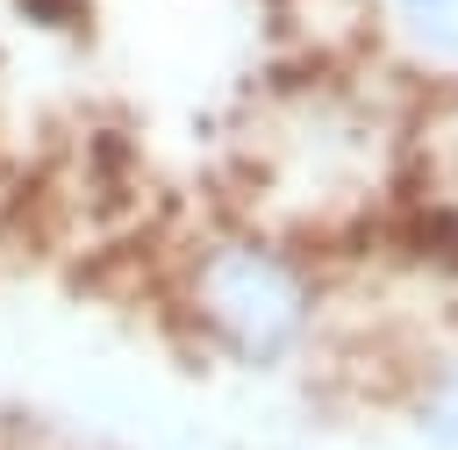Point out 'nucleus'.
<instances>
[{
    "label": "nucleus",
    "mask_w": 458,
    "mask_h": 450,
    "mask_svg": "<svg viewBox=\"0 0 458 450\" xmlns=\"http://www.w3.org/2000/svg\"><path fill=\"white\" fill-rule=\"evenodd\" d=\"M165 293L179 336L243 379L308 364L336 321V286L315 236L279 229L265 214H222L193 229L172 250Z\"/></svg>",
    "instance_id": "1"
},
{
    "label": "nucleus",
    "mask_w": 458,
    "mask_h": 450,
    "mask_svg": "<svg viewBox=\"0 0 458 450\" xmlns=\"http://www.w3.org/2000/svg\"><path fill=\"white\" fill-rule=\"evenodd\" d=\"M250 171L272 193L250 214L315 236L322 221H351L358 214L365 186L386 171V143H379V121L358 100H336V93H315L308 86V93H286L258 121Z\"/></svg>",
    "instance_id": "2"
},
{
    "label": "nucleus",
    "mask_w": 458,
    "mask_h": 450,
    "mask_svg": "<svg viewBox=\"0 0 458 450\" xmlns=\"http://www.w3.org/2000/svg\"><path fill=\"white\" fill-rule=\"evenodd\" d=\"M408 407V429L429 443V450H458V343H444L401 393Z\"/></svg>",
    "instance_id": "3"
},
{
    "label": "nucleus",
    "mask_w": 458,
    "mask_h": 450,
    "mask_svg": "<svg viewBox=\"0 0 458 450\" xmlns=\"http://www.w3.org/2000/svg\"><path fill=\"white\" fill-rule=\"evenodd\" d=\"M386 14L422 64L458 71V0H386Z\"/></svg>",
    "instance_id": "4"
}]
</instances>
